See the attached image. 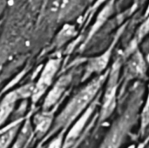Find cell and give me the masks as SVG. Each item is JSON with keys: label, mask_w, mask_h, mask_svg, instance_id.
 <instances>
[{"label": "cell", "mask_w": 149, "mask_h": 148, "mask_svg": "<svg viewBox=\"0 0 149 148\" xmlns=\"http://www.w3.org/2000/svg\"><path fill=\"white\" fill-rule=\"evenodd\" d=\"M23 148H25V147H23Z\"/></svg>", "instance_id": "18"}, {"label": "cell", "mask_w": 149, "mask_h": 148, "mask_svg": "<svg viewBox=\"0 0 149 148\" xmlns=\"http://www.w3.org/2000/svg\"><path fill=\"white\" fill-rule=\"evenodd\" d=\"M118 76L119 67L113 66L108 80L106 92L103 97L101 111L100 114V122L106 120L111 116L116 106V93L118 88Z\"/></svg>", "instance_id": "3"}, {"label": "cell", "mask_w": 149, "mask_h": 148, "mask_svg": "<svg viewBox=\"0 0 149 148\" xmlns=\"http://www.w3.org/2000/svg\"><path fill=\"white\" fill-rule=\"evenodd\" d=\"M127 148H135V145H131V146H129Z\"/></svg>", "instance_id": "17"}, {"label": "cell", "mask_w": 149, "mask_h": 148, "mask_svg": "<svg viewBox=\"0 0 149 148\" xmlns=\"http://www.w3.org/2000/svg\"><path fill=\"white\" fill-rule=\"evenodd\" d=\"M72 79V78L71 74H65L61 76L55 82L53 86L48 92L45 99L44 101L43 104L44 111H49L50 108H52L58 103V101L60 99V98L63 96L64 92H65L66 88L70 85Z\"/></svg>", "instance_id": "5"}, {"label": "cell", "mask_w": 149, "mask_h": 148, "mask_svg": "<svg viewBox=\"0 0 149 148\" xmlns=\"http://www.w3.org/2000/svg\"><path fill=\"white\" fill-rule=\"evenodd\" d=\"M112 49H113V47H111L107 51L103 53L101 56L93 58L89 60V62L86 65V74H85V77L83 79H87V77H89L93 73L101 72L107 67V65L109 62V59H110Z\"/></svg>", "instance_id": "8"}, {"label": "cell", "mask_w": 149, "mask_h": 148, "mask_svg": "<svg viewBox=\"0 0 149 148\" xmlns=\"http://www.w3.org/2000/svg\"><path fill=\"white\" fill-rule=\"evenodd\" d=\"M94 108H95V104H90L87 106V108L81 113L80 117L76 120L74 125L72 126V128L69 130L68 133L66 134L62 148L69 147L79 138L83 129L85 128L89 118L92 116L94 111Z\"/></svg>", "instance_id": "6"}, {"label": "cell", "mask_w": 149, "mask_h": 148, "mask_svg": "<svg viewBox=\"0 0 149 148\" xmlns=\"http://www.w3.org/2000/svg\"><path fill=\"white\" fill-rule=\"evenodd\" d=\"M66 130H61L59 134L55 137L47 146L46 148H62L63 146V139H64V134Z\"/></svg>", "instance_id": "13"}, {"label": "cell", "mask_w": 149, "mask_h": 148, "mask_svg": "<svg viewBox=\"0 0 149 148\" xmlns=\"http://www.w3.org/2000/svg\"><path fill=\"white\" fill-rule=\"evenodd\" d=\"M148 103L147 101L145 107L142 111V114H141V131L142 132H144L146 130V128L148 127Z\"/></svg>", "instance_id": "14"}, {"label": "cell", "mask_w": 149, "mask_h": 148, "mask_svg": "<svg viewBox=\"0 0 149 148\" xmlns=\"http://www.w3.org/2000/svg\"><path fill=\"white\" fill-rule=\"evenodd\" d=\"M131 122L132 118L128 115L118 120L113 125L100 148H120L131 127Z\"/></svg>", "instance_id": "4"}, {"label": "cell", "mask_w": 149, "mask_h": 148, "mask_svg": "<svg viewBox=\"0 0 149 148\" xmlns=\"http://www.w3.org/2000/svg\"><path fill=\"white\" fill-rule=\"evenodd\" d=\"M17 132V126L15 125L12 127H10L9 130L5 131L3 133L0 134V148H8L13 139L15 138Z\"/></svg>", "instance_id": "11"}, {"label": "cell", "mask_w": 149, "mask_h": 148, "mask_svg": "<svg viewBox=\"0 0 149 148\" xmlns=\"http://www.w3.org/2000/svg\"><path fill=\"white\" fill-rule=\"evenodd\" d=\"M53 120V113L49 111H44L43 113H38L33 119L34 133L38 139H42L45 134L48 133L52 126Z\"/></svg>", "instance_id": "7"}, {"label": "cell", "mask_w": 149, "mask_h": 148, "mask_svg": "<svg viewBox=\"0 0 149 148\" xmlns=\"http://www.w3.org/2000/svg\"><path fill=\"white\" fill-rule=\"evenodd\" d=\"M75 34V28L72 25H65L62 31L58 35V44L59 45L65 44L68 39H70Z\"/></svg>", "instance_id": "12"}, {"label": "cell", "mask_w": 149, "mask_h": 148, "mask_svg": "<svg viewBox=\"0 0 149 148\" xmlns=\"http://www.w3.org/2000/svg\"><path fill=\"white\" fill-rule=\"evenodd\" d=\"M147 141H148V140H147L145 141V143H142V145H141V146H140V147H138V148H143V147H144V146L146 145Z\"/></svg>", "instance_id": "15"}, {"label": "cell", "mask_w": 149, "mask_h": 148, "mask_svg": "<svg viewBox=\"0 0 149 148\" xmlns=\"http://www.w3.org/2000/svg\"><path fill=\"white\" fill-rule=\"evenodd\" d=\"M20 99L16 90L7 93L0 102V126L4 124L12 113L17 101Z\"/></svg>", "instance_id": "9"}, {"label": "cell", "mask_w": 149, "mask_h": 148, "mask_svg": "<svg viewBox=\"0 0 149 148\" xmlns=\"http://www.w3.org/2000/svg\"><path fill=\"white\" fill-rule=\"evenodd\" d=\"M129 72L133 75L142 74V72H145L144 62L141 54H137L133 57V58L129 62Z\"/></svg>", "instance_id": "10"}, {"label": "cell", "mask_w": 149, "mask_h": 148, "mask_svg": "<svg viewBox=\"0 0 149 148\" xmlns=\"http://www.w3.org/2000/svg\"><path fill=\"white\" fill-rule=\"evenodd\" d=\"M107 74L91 81L87 85L78 92L67 103L59 115L55 119L52 128L48 132L46 139L59 130H66L71 124L87 108L106 79ZM46 139H44L45 141Z\"/></svg>", "instance_id": "1"}, {"label": "cell", "mask_w": 149, "mask_h": 148, "mask_svg": "<svg viewBox=\"0 0 149 148\" xmlns=\"http://www.w3.org/2000/svg\"><path fill=\"white\" fill-rule=\"evenodd\" d=\"M36 148H44V147H43V142L42 143H39V145Z\"/></svg>", "instance_id": "16"}, {"label": "cell", "mask_w": 149, "mask_h": 148, "mask_svg": "<svg viewBox=\"0 0 149 148\" xmlns=\"http://www.w3.org/2000/svg\"><path fill=\"white\" fill-rule=\"evenodd\" d=\"M61 65V58H53L48 60L45 64L44 69L41 72V74L37 81L34 84V89L31 94V100L33 103L38 102L40 98L45 93V92L50 88Z\"/></svg>", "instance_id": "2"}]
</instances>
